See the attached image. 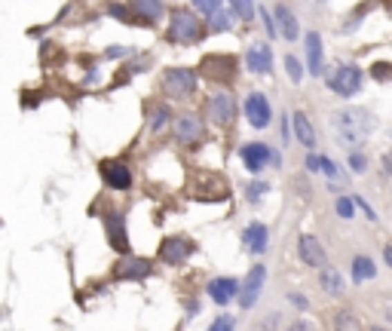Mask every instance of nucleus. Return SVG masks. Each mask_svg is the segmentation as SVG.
<instances>
[{
    "label": "nucleus",
    "mask_w": 392,
    "mask_h": 331,
    "mask_svg": "<svg viewBox=\"0 0 392 331\" xmlns=\"http://www.w3.org/2000/svg\"><path fill=\"white\" fill-rule=\"evenodd\" d=\"M331 126H334V132H337V138L344 147H359L371 135V129H374V117H371L368 111L346 108V111L331 114Z\"/></svg>",
    "instance_id": "nucleus-1"
},
{
    "label": "nucleus",
    "mask_w": 392,
    "mask_h": 331,
    "mask_svg": "<svg viewBox=\"0 0 392 331\" xmlns=\"http://www.w3.org/2000/svg\"><path fill=\"white\" fill-rule=\"evenodd\" d=\"M203 37V22L190 10H175L169 19V40L172 44H196Z\"/></svg>",
    "instance_id": "nucleus-2"
},
{
    "label": "nucleus",
    "mask_w": 392,
    "mask_h": 331,
    "mask_svg": "<svg viewBox=\"0 0 392 331\" xmlns=\"http://www.w3.org/2000/svg\"><path fill=\"white\" fill-rule=\"evenodd\" d=\"M162 89H166L172 98H184L196 93V74L190 68H169L166 77H162Z\"/></svg>",
    "instance_id": "nucleus-3"
},
{
    "label": "nucleus",
    "mask_w": 392,
    "mask_h": 331,
    "mask_svg": "<svg viewBox=\"0 0 392 331\" xmlns=\"http://www.w3.org/2000/svg\"><path fill=\"white\" fill-rule=\"evenodd\" d=\"M203 74L212 83H233L236 80V59L233 55H209L203 59Z\"/></svg>",
    "instance_id": "nucleus-4"
},
{
    "label": "nucleus",
    "mask_w": 392,
    "mask_h": 331,
    "mask_svg": "<svg viewBox=\"0 0 392 331\" xmlns=\"http://www.w3.org/2000/svg\"><path fill=\"white\" fill-rule=\"evenodd\" d=\"M328 86H331V93H337L344 98L355 95L362 89V71L359 68H353V65H340L337 71L328 77Z\"/></svg>",
    "instance_id": "nucleus-5"
},
{
    "label": "nucleus",
    "mask_w": 392,
    "mask_h": 331,
    "mask_svg": "<svg viewBox=\"0 0 392 331\" xmlns=\"http://www.w3.org/2000/svg\"><path fill=\"white\" fill-rule=\"evenodd\" d=\"M205 114H209L212 123L227 126L233 117H236V98H233V93H215V95L209 98V108H205Z\"/></svg>",
    "instance_id": "nucleus-6"
},
{
    "label": "nucleus",
    "mask_w": 392,
    "mask_h": 331,
    "mask_svg": "<svg viewBox=\"0 0 392 331\" xmlns=\"http://www.w3.org/2000/svg\"><path fill=\"white\" fill-rule=\"evenodd\" d=\"M245 117H248V123H252L254 129H267L270 117H273L267 95H263V93H252V95H248L245 98Z\"/></svg>",
    "instance_id": "nucleus-7"
},
{
    "label": "nucleus",
    "mask_w": 392,
    "mask_h": 331,
    "mask_svg": "<svg viewBox=\"0 0 392 331\" xmlns=\"http://www.w3.org/2000/svg\"><path fill=\"white\" fill-rule=\"evenodd\" d=\"M263 279H267V270L258 264V267H252V273L245 276V283H239V304L242 307H254V301H258V294H261V288H263Z\"/></svg>",
    "instance_id": "nucleus-8"
},
{
    "label": "nucleus",
    "mask_w": 392,
    "mask_h": 331,
    "mask_svg": "<svg viewBox=\"0 0 392 331\" xmlns=\"http://www.w3.org/2000/svg\"><path fill=\"white\" fill-rule=\"evenodd\" d=\"M190 252H194V243H190L187 236H169L166 243L160 245V258L166 261V264H172V267L184 264Z\"/></svg>",
    "instance_id": "nucleus-9"
},
{
    "label": "nucleus",
    "mask_w": 392,
    "mask_h": 331,
    "mask_svg": "<svg viewBox=\"0 0 392 331\" xmlns=\"http://www.w3.org/2000/svg\"><path fill=\"white\" fill-rule=\"evenodd\" d=\"M102 175L113 190H129V185H132V172H129V166H126L123 160H104Z\"/></svg>",
    "instance_id": "nucleus-10"
},
{
    "label": "nucleus",
    "mask_w": 392,
    "mask_h": 331,
    "mask_svg": "<svg viewBox=\"0 0 392 331\" xmlns=\"http://www.w3.org/2000/svg\"><path fill=\"white\" fill-rule=\"evenodd\" d=\"M104 227H108V239L117 252H129V236H126V218L123 212H108L104 215Z\"/></svg>",
    "instance_id": "nucleus-11"
},
{
    "label": "nucleus",
    "mask_w": 392,
    "mask_h": 331,
    "mask_svg": "<svg viewBox=\"0 0 392 331\" xmlns=\"http://www.w3.org/2000/svg\"><path fill=\"white\" fill-rule=\"evenodd\" d=\"M245 65H248V71H254V74H270V68H273V55H270V46L263 44V40H254V44L248 46Z\"/></svg>",
    "instance_id": "nucleus-12"
},
{
    "label": "nucleus",
    "mask_w": 392,
    "mask_h": 331,
    "mask_svg": "<svg viewBox=\"0 0 392 331\" xmlns=\"http://www.w3.org/2000/svg\"><path fill=\"white\" fill-rule=\"evenodd\" d=\"M175 135H178V142H184V144H196L199 138H203V120L196 114H181L175 120Z\"/></svg>",
    "instance_id": "nucleus-13"
},
{
    "label": "nucleus",
    "mask_w": 392,
    "mask_h": 331,
    "mask_svg": "<svg viewBox=\"0 0 392 331\" xmlns=\"http://www.w3.org/2000/svg\"><path fill=\"white\" fill-rule=\"evenodd\" d=\"M151 273V261L147 258H126L113 267V276L117 279H144Z\"/></svg>",
    "instance_id": "nucleus-14"
},
{
    "label": "nucleus",
    "mask_w": 392,
    "mask_h": 331,
    "mask_svg": "<svg viewBox=\"0 0 392 331\" xmlns=\"http://www.w3.org/2000/svg\"><path fill=\"white\" fill-rule=\"evenodd\" d=\"M239 294V283L236 279H227V276H221V279H212L209 283V298L215 301V304H230L233 298Z\"/></svg>",
    "instance_id": "nucleus-15"
},
{
    "label": "nucleus",
    "mask_w": 392,
    "mask_h": 331,
    "mask_svg": "<svg viewBox=\"0 0 392 331\" xmlns=\"http://www.w3.org/2000/svg\"><path fill=\"white\" fill-rule=\"evenodd\" d=\"M270 157H273V151H270L267 144H245L242 147V163H245V169H252V172L267 169Z\"/></svg>",
    "instance_id": "nucleus-16"
},
{
    "label": "nucleus",
    "mask_w": 392,
    "mask_h": 331,
    "mask_svg": "<svg viewBox=\"0 0 392 331\" xmlns=\"http://www.w3.org/2000/svg\"><path fill=\"white\" fill-rule=\"evenodd\" d=\"M297 252H301L304 264H310V267H325V249L319 245V239H316V236L304 234V236H301V243H297Z\"/></svg>",
    "instance_id": "nucleus-17"
},
{
    "label": "nucleus",
    "mask_w": 392,
    "mask_h": 331,
    "mask_svg": "<svg viewBox=\"0 0 392 331\" xmlns=\"http://www.w3.org/2000/svg\"><path fill=\"white\" fill-rule=\"evenodd\" d=\"M306 68H310V74L312 77H319L322 74V37H319L316 31H310L306 34Z\"/></svg>",
    "instance_id": "nucleus-18"
},
{
    "label": "nucleus",
    "mask_w": 392,
    "mask_h": 331,
    "mask_svg": "<svg viewBox=\"0 0 392 331\" xmlns=\"http://www.w3.org/2000/svg\"><path fill=\"white\" fill-rule=\"evenodd\" d=\"M242 239H245V249L252 252V255H261L263 249H267V227L263 224H248L245 234H242Z\"/></svg>",
    "instance_id": "nucleus-19"
},
{
    "label": "nucleus",
    "mask_w": 392,
    "mask_h": 331,
    "mask_svg": "<svg viewBox=\"0 0 392 331\" xmlns=\"http://www.w3.org/2000/svg\"><path fill=\"white\" fill-rule=\"evenodd\" d=\"M276 22H279V34L285 40H297V34H301V28H297V19H295V12L288 10V6H276Z\"/></svg>",
    "instance_id": "nucleus-20"
},
{
    "label": "nucleus",
    "mask_w": 392,
    "mask_h": 331,
    "mask_svg": "<svg viewBox=\"0 0 392 331\" xmlns=\"http://www.w3.org/2000/svg\"><path fill=\"white\" fill-rule=\"evenodd\" d=\"M295 135H297V142H301L304 147H316V129H312V123L306 120L304 111H297L295 117Z\"/></svg>",
    "instance_id": "nucleus-21"
},
{
    "label": "nucleus",
    "mask_w": 392,
    "mask_h": 331,
    "mask_svg": "<svg viewBox=\"0 0 392 331\" xmlns=\"http://www.w3.org/2000/svg\"><path fill=\"white\" fill-rule=\"evenodd\" d=\"M129 6L144 19V22H160L162 19V3L160 0H129Z\"/></svg>",
    "instance_id": "nucleus-22"
},
{
    "label": "nucleus",
    "mask_w": 392,
    "mask_h": 331,
    "mask_svg": "<svg viewBox=\"0 0 392 331\" xmlns=\"http://www.w3.org/2000/svg\"><path fill=\"white\" fill-rule=\"evenodd\" d=\"M319 283L328 294H334V298H340L344 294V279H340V273L334 270V267H322V273H319Z\"/></svg>",
    "instance_id": "nucleus-23"
},
{
    "label": "nucleus",
    "mask_w": 392,
    "mask_h": 331,
    "mask_svg": "<svg viewBox=\"0 0 392 331\" xmlns=\"http://www.w3.org/2000/svg\"><path fill=\"white\" fill-rule=\"evenodd\" d=\"M353 276H355V283H362V279H374V276H377L374 261L365 258V255L353 258Z\"/></svg>",
    "instance_id": "nucleus-24"
},
{
    "label": "nucleus",
    "mask_w": 392,
    "mask_h": 331,
    "mask_svg": "<svg viewBox=\"0 0 392 331\" xmlns=\"http://www.w3.org/2000/svg\"><path fill=\"white\" fill-rule=\"evenodd\" d=\"M230 6L242 22H252L254 19V0H230Z\"/></svg>",
    "instance_id": "nucleus-25"
},
{
    "label": "nucleus",
    "mask_w": 392,
    "mask_h": 331,
    "mask_svg": "<svg viewBox=\"0 0 392 331\" xmlns=\"http://www.w3.org/2000/svg\"><path fill=\"white\" fill-rule=\"evenodd\" d=\"M371 77H374L377 83H389L392 80V65L389 62H377V65L371 68Z\"/></svg>",
    "instance_id": "nucleus-26"
},
{
    "label": "nucleus",
    "mask_w": 392,
    "mask_h": 331,
    "mask_svg": "<svg viewBox=\"0 0 392 331\" xmlns=\"http://www.w3.org/2000/svg\"><path fill=\"white\" fill-rule=\"evenodd\" d=\"M166 123H169V108L166 104H160V108L153 111V117H151V129L160 132V129H166Z\"/></svg>",
    "instance_id": "nucleus-27"
},
{
    "label": "nucleus",
    "mask_w": 392,
    "mask_h": 331,
    "mask_svg": "<svg viewBox=\"0 0 392 331\" xmlns=\"http://www.w3.org/2000/svg\"><path fill=\"white\" fill-rule=\"evenodd\" d=\"M334 325H337V328H359L362 322L355 319V316L349 313V310H340V313H337V319H334Z\"/></svg>",
    "instance_id": "nucleus-28"
},
{
    "label": "nucleus",
    "mask_w": 392,
    "mask_h": 331,
    "mask_svg": "<svg viewBox=\"0 0 392 331\" xmlns=\"http://www.w3.org/2000/svg\"><path fill=\"white\" fill-rule=\"evenodd\" d=\"M285 68H288V77L295 83H301V77H304V68H301V62L295 59V55H288V59H285Z\"/></svg>",
    "instance_id": "nucleus-29"
},
{
    "label": "nucleus",
    "mask_w": 392,
    "mask_h": 331,
    "mask_svg": "<svg viewBox=\"0 0 392 331\" xmlns=\"http://www.w3.org/2000/svg\"><path fill=\"white\" fill-rule=\"evenodd\" d=\"M194 3H196V10L203 12V16H215L218 6H221V0H194Z\"/></svg>",
    "instance_id": "nucleus-30"
},
{
    "label": "nucleus",
    "mask_w": 392,
    "mask_h": 331,
    "mask_svg": "<svg viewBox=\"0 0 392 331\" xmlns=\"http://www.w3.org/2000/svg\"><path fill=\"white\" fill-rule=\"evenodd\" d=\"M349 166H353V172H359V175H362V172H365V169H368L365 157H362V153H355V151L349 153Z\"/></svg>",
    "instance_id": "nucleus-31"
},
{
    "label": "nucleus",
    "mask_w": 392,
    "mask_h": 331,
    "mask_svg": "<svg viewBox=\"0 0 392 331\" xmlns=\"http://www.w3.org/2000/svg\"><path fill=\"white\" fill-rule=\"evenodd\" d=\"M319 163H322V172L328 175V178H334V181H337V178H340V169H337V166H334V163H331V160H325V157H319Z\"/></svg>",
    "instance_id": "nucleus-32"
},
{
    "label": "nucleus",
    "mask_w": 392,
    "mask_h": 331,
    "mask_svg": "<svg viewBox=\"0 0 392 331\" xmlns=\"http://www.w3.org/2000/svg\"><path fill=\"white\" fill-rule=\"evenodd\" d=\"M353 209H355V200H340L337 202V215L340 218H353Z\"/></svg>",
    "instance_id": "nucleus-33"
},
{
    "label": "nucleus",
    "mask_w": 392,
    "mask_h": 331,
    "mask_svg": "<svg viewBox=\"0 0 392 331\" xmlns=\"http://www.w3.org/2000/svg\"><path fill=\"white\" fill-rule=\"evenodd\" d=\"M263 190H267V185H263V181H254V185L248 187V200H258Z\"/></svg>",
    "instance_id": "nucleus-34"
},
{
    "label": "nucleus",
    "mask_w": 392,
    "mask_h": 331,
    "mask_svg": "<svg viewBox=\"0 0 392 331\" xmlns=\"http://www.w3.org/2000/svg\"><path fill=\"white\" fill-rule=\"evenodd\" d=\"M111 12H113V16H117V19H123V22H132V19H129V12H126V6L113 3V6H111Z\"/></svg>",
    "instance_id": "nucleus-35"
},
{
    "label": "nucleus",
    "mask_w": 392,
    "mask_h": 331,
    "mask_svg": "<svg viewBox=\"0 0 392 331\" xmlns=\"http://www.w3.org/2000/svg\"><path fill=\"white\" fill-rule=\"evenodd\" d=\"M212 19H215V28H218V31H224V28H230V22H227V19H230V16H224V12H215V16H212Z\"/></svg>",
    "instance_id": "nucleus-36"
},
{
    "label": "nucleus",
    "mask_w": 392,
    "mask_h": 331,
    "mask_svg": "<svg viewBox=\"0 0 392 331\" xmlns=\"http://www.w3.org/2000/svg\"><path fill=\"white\" fill-rule=\"evenodd\" d=\"M233 325H236V322H233L230 316H221V319H218V322H215V325H212V328H215V331H221V328H233Z\"/></svg>",
    "instance_id": "nucleus-37"
},
{
    "label": "nucleus",
    "mask_w": 392,
    "mask_h": 331,
    "mask_svg": "<svg viewBox=\"0 0 392 331\" xmlns=\"http://www.w3.org/2000/svg\"><path fill=\"white\" fill-rule=\"evenodd\" d=\"M306 169H310V172H319V169H322L319 157H306Z\"/></svg>",
    "instance_id": "nucleus-38"
},
{
    "label": "nucleus",
    "mask_w": 392,
    "mask_h": 331,
    "mask_svg": "<svg viewBox=\"0 0 392 331\" xmlns=\"http://www.w3.org/2000/svg\"><path fill=\"white\" fill-rule=\"evenodd\" d=\"M383 169H386V175H392V153H386V157H383Z\"/></svg>",
    "instance_id": "nucleus-39"
},
{
    "label": "nucleus",
    "mask_w": 392,
    "mask_h": 331,
    "mask_svg": "<svg viewBox=\"0 0 392 331\" xmlns=\"http://www.w3.org/2000/svg\"><path fill=\"white\" fill-rule=\"evenodd\" d=\"M383 258H386V264L392 267V245H386V249H383Z\"/></svg>",
    "instance_id": "nucleus-40"
},
{
    "label": "nucleus",
    "mask_w": 392,
    "mask_h": 331,
    "mask_svg": "<svg viewBox=\"0 0 392 331\" xmlns=\"http://www.w3.org/2000/svg\"><path fill=\"white\" fill-rule=\"evenodd\" d=\"M383 307H386V310H389V313H386V319L392 322V301H383Z\"/></svg>",
    "instance_id": "nucleus-41"
}]
</instances>
